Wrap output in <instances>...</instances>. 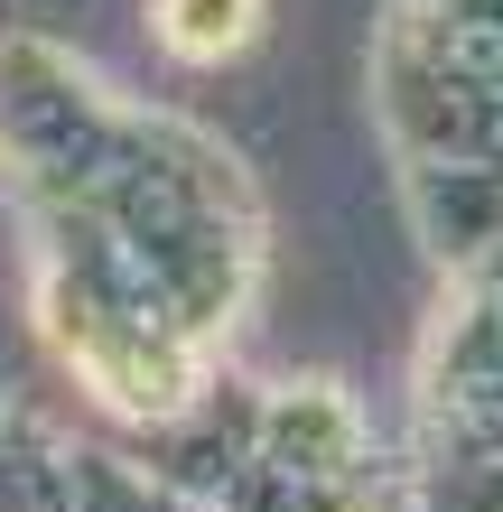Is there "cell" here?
I'll return each mask as SVG.
<instances>
[{"mask_svg":"<svg viewBox=\"0 0 503 512\" xmlns=\"http://www.w3.org/2000/svg\"><path fill=\"white\" fill-rule=\"evenodd\" d=\"M252 28H261V0H159V38L177 56H196V66L252 47Z\"/></svg>","mask_w":503,"mask_h":512,"instance_id":"obj_1","label":"cell"}]
</instances>
